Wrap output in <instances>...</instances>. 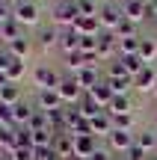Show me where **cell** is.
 <instances>
[{
  "label": "cell",
  "mask_w": 157,
  "mask_h": 160,
  "mask_svg": "<svg viewBox=\"0 0 157 160\" xmlns=\"http://www.w3.org/2000/svg\"><path fill=\"white\" fill-rule=\"evenodd\" d=\"M80 18L77 12V0H56L53 3V27H74V21Z\"/></svg>",
  "instance_id": "6da1fadb"
},
{
  "label": "cell",
  "mask_w": 157,
  "mask_h": 160,
  "mask_svg": "<svg viewBox=\"0 0 157 160\" xmlns=\"http://www.w3.org/2000/svg\"><path fill=\"white\" fill-rule=\"evenodd\" d=\"M107 83H110V89L116 92V95H128L130 86H134V77L122 68V62H113L110 65V74H107Z\"/></svg>",
  "instance_id": "7a4b0ae2"
},
{
  "label": "cell",
  "mask_w": 157,
  "mask_h": 160,
  "mask_svg": "<svg viewBox=\"0 0 157 160\" xmlns=\"http://www.w3.org/2000/svg\"><path fill=\"white\" fill-rule=\"evenodd\" d=\"M56 92H59V98H62L65 107H77V104H80V98L86 95L74 77H62V80H59V86H56Z\"/></svg>",
  "instance_id": "3957f363"
},
{
  "label": "cell",
  "mask_w": 157,
  "mask_h": 160,
  "mask_svg": "<svg viewBox=\"0 0 157 160\" xmlns=\"http://www.w3.org/2000/svg\"><path fill=\"white\" fill-rule=\"evenodd\" d=\"M125 12H122V3H104L98 9V21H101V30H107V33H113V30L122 24Z\"/></svg>",
  "instance_id": "277c9868"
},
{
  "label": "cell",
  "mask_w": 157,
  "mask_h": 160,
  "mask_svg": "<svg viewBox=\"0 0 157 160\" xmlns=\"http://www.w3.org/2000/svg\"><path fill=\"white\" fill-rule=\"evenodd\" d=\"M12 18H15L21 27H30V24H39V6L33 3V0H24V3H18L15 9H12Z\"/></svg>",
  "instance_id": "5b68a950"
},
{
  "label": "cell",
  "mask_w": 157,
  "mask_h": 160,
  "mask_svg": "<svg viewBox=\"0 0 157 160\" xmlns=\"http://www.w3.org/2000/svg\"><path fill=\"white\" fill-rule=\"evenodd\" d=\"M33 80H36V86H39V89H56L62 77H59L56 71L51 68V65H45V62H42V65H36V71H33Z\"/></svg>",
  "instance_id": "8992f818"
},
{
  "label": "cell",
  "mask_w": 157,
  "mask_h": 160,
  "mask_svg": "<svg viewBox=\"0 0 157 160\" xmlns=\"http://www.w3.org/2000/svg\"><path fill=\"white\" fill-rule=\"evenodd\" d=\"M107 142H110V148H113V151H119V154H128V151L134 148L136 137H134L130 131H116V128H113V133L107 137Z\"/></svg>",
  "instance_id": "52a82bcc"
},
{
  "label": "cell",
  "mask_w": 157,
  "mask_h": 160,
  "mask_svg": "<svg viewBox=\"0 0 157 160\" xmlns=\"http://www.w3.org/2000/svg\"><path fill=\"white\" fill-rule=\"evenodd\" d=\"M62 98L56 89H39V110L42 113H53V110H62Z\"/></svg>",
  "instance_id": "ba28073f"
},
{
  "label": "cell",
  "mask_w": 157,
  "mask_h": 160,
  "mask_svg": "<svg viewBox=\"0 0 157 160\" xmlns=\"http://www.w3.org/2000/svg\"><path fill=\"white\" fill-rule=\"evenodd\" d=\"M110 57H119V39L104 30L98 36V59H110Z\"/></svg>",
  "instance_id": "9c48e42d"
},
{
  "label": "cell",
  "mask_w": 157,
  "mask_h": 160,
  "mask_svg": "<svg viewBox=\"0 0 157 160\" xmlns=\"http://www.w3.org/2000/svg\"><path fill=\"white\" fill-rule=\"evenodd\" d=\"M95 137L92 133H83V137H74V160H89L95 154Z\"/></svg>",
  "instance_id": "30bf717a"
},
{
  "label": "cell",
  "mask_w": 157,
  "mask_h": 160,
  "mask_svg": "<svg viewBox=\"0 0 157 160\" xmlns=\"http://www.w3.org/2000/svg\"><path fill=\"white\" fill-rule=\"evenodd\" d=\"M51 148L56 151V157H71L74 160V137L71 133H53Z\"/></svg>",
  "instance_id": "8fae6325"
},
{
  "label": "cell",
  "mask_w": 157,
  "mask_h": 160,
  "mask_svg": "<svg viewBox=\"0 0 157 160\" xmlns=\"http://www.w3.org/2000/svg\"><path fill=\"white\" fill-rule=\"evenodd\" d=\"M59 48H62L65 57H68V53H74V51H80V33H77L74 27L59 30Z\"/></svg>",
  "instance_id": "7c38bea8"
},
{
  "label": "cell",
  "mask_w": 157,
  "mask_h": 160,
  "mask_svg": "<svg viewBox=\"0 0 157 160\" xmlns=\"http://www.w3.org/2000/svg\"><path fill=\"white\" fill-rule=\"evenodd\" d=\"M89 128H92V137H110L113 133V116L104 110V113H98L89 122Z\"/></svg>",
  "instance_id": "4fadbf2b"
},
{
  "label": "cell",
  "mask_w": 157,
  "mask_h": 160,
  "mask_svg": "<svg viewBox=\"0 0 157 160\" xmlns=\"http://www.w3.org/2000/svg\"><path fill=\"white\" fill-rule=\"evenodd\" d=\"M122 12H125V18L134 21V24L145 21V0H125V3H122Z\"/></svg>",
  "instance_id": "5bb4252c"
},
{
  "label": "cell",
  "mask_w": 157,
  "mask_h": 160,
  "mask_svg": "<svg viewBox=\"0 0 157 160\" xmlns=\"http://www.w3.org/2000/svg\"><path fill=\"white\" fill-rule=\"evenodd\" d=\"M89 95L95 98V104H98L101 110H107V107H110V104H113V98H116V92L110 89V83H107V80H101V83L95 86V89L89 92Z\"/></svg>",
  "instance_id": "9a60e30c"
},
{
  "label": "cell",
  "mask_w": 157,
  "mask_h": 160,
  "mask_svg": "<svg viewBox=\"0 0 157 160\" xmlns=\"http://www.w3.org/2000/svg\"><path fill=\"white\" fill-rule=\"evenodd\" d=\"M134 86H136L140 92H154V86H157V71L151 68V65H145V68L134 77Z\"/></svg>",
  "instance_id": "2e32d148"
},
{
  "label": "cell",
  "mask_w": 157,
  "mask_h": 160,
  "mask_svg": "<svg viewBox=\"0 0 157 160\" xmlns=\"http://www.w3.org/2000/svg\"><path fill=\"white\" fill-rule=\"evenodd\" d=\"M74 30H77L80 36H101V33H104L98 18H86V15H80V18L74 21Z\"/></svg>",
  "instance_id": "e0dca14e"
},
{
  "label": "cell",
  "mask_w": 157,
  "mask_h": 160,
  "mask_svg": "<svg viewBox=\"0 0 157 160\" xmlns=\"http://www.w3.org/2000/svg\"><path fill=\"white\" fill-rule=\"evenodd\" d=\"M74 80L80 83V89H83V92H92L95 86L101 83V77H98V68H92V65H89V68H83V71H77V74H74Z\"/></svg>",
  "instance_id": "ac0fdd59"
},
{
  "label": "cell",
  "mask_w": 157,
  "mask_h": 160,
  "mask_svg": "<svg viewBox=\"0 0 157 160\" xmlns=\"http://www.w3.org/2000/svg\"><path fill=\"white\" fill-rule=\"evenodd\" d=\"M33 113H36V110L30 107L27 101H18L15 107H12V119H15V125H18V128H27V125H30V119H33Z\"/></svg>",
  "instance_id": "d6986e66"
},
{
  "label": "cell",
  "mask_w": 157,
  "mask_h": 160,
  "mask_svg": "<svg viewBox=\"0 0 157 160\" xmlns=\"http://www.w3.org/2000/svg\"><path fill=\"white\" fill-rule=\"evenodd\" d=\"M140 59H142L145 65H151L154 59H157V39L142 36V42H140Z\"/></svg>",
  "instance_id": "ffe728a7"
},
{
  "label": "cell",
  "mask_w": 157,
  "mask_h": 160,
  "mask_svg": "<svg viewBox=\"0 0 157 160\" xmlns=\"http://www.w3.org/2000/svg\"><path fill=\"white\" fill-rule=\"evenodd\" d=\"M77 110H80V116H83V119H89V122H92V119H95L98 113H104V110H101L98 104H95V98L89 95V92H86V95L80 98V104H77Z\"/></svg>",
  "instance_id": "44dd1931"
},
{
  "label": "cell",
  "mask_w": 157,
  "mask_h": 160,
  "mask_svg": "<svg viewBox=\"0 0 157 160\" xmlns=\"http://www.w3.org/2000/svg\"><path fill=\"white\" fill-rule=\"evenodd\" d=\"M21 24L15 21V18H9V21L6 24H0V39L6 42V45H9V42H15V39H21Z\"/></svg>",
  "instance_id": "7402d4cb"
},
{
  "label": "cell",
  "mask_w": 157,
  "mask_h": 160,
  "mask_svg": "<svg viewBox=\"0 0 157 160\" xmlns=\"http://www.w3.org/2000/svg\"><path fill=\"white\" fill-rule=\"evenodd\" d=\"M18 128H0V148L6 151V154H12V151L18 148Z\"/></svg>",
  "instance_id": "603a6c76"
},
{
  "label": "cell",
  "mask_w": 157,
  "mask_h": 160,
  "mask_svg": "<svg viewBox=\"0 0 157 160\" xmlns=\"http://www.w3.org/2000/svg\"><path fill=\"white\" fill-rule=\"evenodd\" d=\"M107 113L110 116H125V113H134V104H130L128 95H116L113 98V104L107 107Z\"/></svg>",
  "instance_id": "cb8c5ba5"
},
{
  "label": "cell",
  "mask_w": 157,
  "mask_h": 160,
  "mask_svg": "<svg viewBox=\"0 0 157 160\" xmlns=\"http://www.w3.org/2000/svg\"><path fill=\"white\" fill-rule=\"evenodd\" d=\"M36 39H39L42 48H53V45H59V27H53V24H51V27H42Z\"/></svg>",
  "instance_id": "d4e9b609"
},
{
  "label": "cell",
  "mask_w": 157,
  "mask_h": 160,
  "mask_svg": "<svg viewBox=\"0 0 157 160\" xmlns=\"http://www.w3.org/2000/svg\"><path fill=\"white\" fill-rule=\"evenodd\" d=\"M6 51H9L12 57H18V59H27V53H30V39H27V36H21V39L9 42V45H6Z\"/></svg>",
  "instance_id": "484cf974"
},
{
  "label": "cell",
  "mask_w": 157,
  "mask_h": 160,
  "mask_svg": "<svg viewBox=\"0 0 157 160\" xmlns=\"http://www.w3.org/2000/svg\"><path fill=\"white\" fill-rule=\"evenodd\" d=\"M140 42H142V36L122 39V42H119V57H136V53H140Z\"/></svg>",
  "instance_id": "4316f807"
},
{
  "label": "cell",
  "mask_w": 157,
  "mask_h": 160,
  "mask_svg": "<svg viewBox=\"0 0 157 160\" xmlns=\"http://www.w3.org/2000/svg\"><path fill=\"white\" fill-rule=\"evenodd\" d=\"M18 101H21V89H18L15 83H9V86H3V89H0V104H6V107H15Z\"/></svg>",
  "instance_id": "83f0119b"
},
{
  "label": "cell",
  "mask_w": 157,
  "mask_h": 160,
  "mask_svg": "<svg viewBox=\"0 0 157 160\" xmlns=\"http://www.w3.org/2000/svg\"><path fill=\"white\" fill-rule=\"evenodd\" d=\"M119 62H122V68L128 71L130 77H136V74H140L142 68H145V62L140 59V53H136V57H119Z\"/></svg>",
  "instance_id": "f1b7e54d"
},
{
  "label": "cell",
  "mask_w": 157,
  "mask_h": 160,
  "mask_svg": "<svg viewBox=\"0 0 157 160\" xmlns=\"http://www.w3.org/2000/svg\"><path fill=\"white\" fill-rule=\"evenodd\" d=\"M24 68H27V65H24V59H18V57H12V62L6 65V77H9V83H18V80L24 77Z\"/></svg>",
  "instance_id": "f546056e"
},
{
  "label": "cell",
  "mask_w": 157,
  "mask_h": 160,
  "mask_svg": "<svg viewBox=\"0 0 157 160\" xmlns=\"http://www.w3.org/2000/svg\"><path fill=\"white\" fill-rule=\"evenodd\" d=\"M136 145H140L145 154H151V151H157V133L154 131H142L140 137H136Z\"/></svg>",
  "instance_id": "4dcf8cb0"
},
{
  "label": "cell",
  "mask_w": 157,
  "mask_h": 160,
  "mask_svg": "<svg viewBox=\"0 0 157 160\" xmlns=\"http://www.w3.org/2000/svg\"><path fill=\"white\" fill-rule=\"evenodd\" d=\"M113 36H116V39L122 42V39H134V36H140V33H136V24H134V21L122 18V24H119V27L113 30Z\"/></svg>",
  "instance_id": "1f68e13d"
},
{
  "label": "cell",
  "mask_w": 157,
  "mask_h": 160,
  "mask_svg": "<svg viewBox=\"0 0 157 160\" xmlns=\"http://www.w3.org/2000/svg\"><path fill=\"white\" fill-rule=\"evenodd\" d=\"M30 131H51V128H47V113H42L39 107H36V113H33V119H30Z\"/></svg>",
  "instance_id": "d6a6232c"
},
{
  "label": "cell",
  "mask_w": 157,
  "mask_h": 160,
  "mask_svg": "<svg viewBox=\"0 0 157 160\" xmlns=\"http://www.w3.org/2000/svg\"><path fill=\"white\" fill-rule=\"evenodd\" d=\"M98 9L101 6L95 3V0H77V12L86 15V18H98Z\"/></svg>",
  "instance_id": "836d02e7"
},
{
  "label": "cell",
  "mask_w": 157,
  "mask_h": 160,
  "mask_svg": "<svg viewBox=\"0 0 157 160\" xmlns=\"http://www.w3.org/2000/svg\"><path fill=\"white\" fill-rule=\"evenodd\" d=\"M113 128H116V131H130V128H134V113L113 116Z\"/></svg>",
  "instance_id": "e575fe53"
},
{
  "label": "cell",
  "mask_w": 157,
  "mask_h": 160,
  "mask_svg": "<svg viewBox=\"0 0 157 160\" xmlns=\"http://www.w3.org/2000/svg\"><path fill=\"white\" fill-rule=\"evenodd\" d=\"M80 53H98V36H80Z\"/></svg>",
  "instance_id": "d590c367"
},
{
  "label": "cell",
  "mask_w": 157,
  "mask_h": 160,
  "mask_svg": "<svg viewBox=\"0 0 157 160\" xmlns=\"http://www.w3.org/2000/svg\"><path fill=\"white\" fill-rule=\"evenodd\" d=\"M9 160H36V151L33 148H24V145H18L15 151H12V154H6Z\"/></svg>",
  "instance_id": "8d00e7d4"
},
{
  "label": "cell",
  "mask_w": 157,
  "mask_h": 160,
  "mask_svg": "<svg viewBox=\"0 0 157 160\" xmlns=\"http://www.w3.org/2000/svg\"><path fill=\"white\" fill-rule=\"evenodd\" d=\"M125 157H128V160H145L148 154H145V151H142V148H140V145H136V142H134V148H130V151H128V154H125Z\"/></svg>",
  "instance_id": "74e56055"
},
{
  "label": "cell",
  "mask_w": 157,
  "mask_h": 160,
  "mask_svg": "<svg viewBox=\"0 0 157 160\" xmlns=\"http://www.w3.org/2000/svg\"><path fill=\"white\" fill-rule=\"evenodd\" d=\"M12 18V9H9V3L6 0H0V24H6Z\"/></svg>",
  "instance_id": "f35d334b"
},
{
  "label": "cell",
  "mask_w": 157,
  "mask_h": 160,
  "mask_svg": "<svg viewBox=\"0 0 157 160\" xmlns=\"http://www.w3.org/2000/svg\"><path fill=\"white\" fill-rule=\"evenodd\" d=\"M89 160H110V151H107V148H95V154Z\"/></svg>",
  "instance_id": "ab89813d"
},
{
  "label": "cell",
  "mask_w": 157,
  "mask_h": 160,
  "mask_svg": "<svg viewBox=\"0 0 157 160\" xmlns=\"http://www.w3.org/2000/svg\"><path fill=\"white\" fill-rule=\"evenodd\" d=\"M3 86H9V77H6V71H0V89Z\"/></svg>",
  "instance_id": "60d3db41"
},
{
  "label": "cell",
  "mask_w": 157,
  "mask_h": 160,
  "mask_svg": "<svg viewBox=\"0 0 157 160\" xmlns=\"http://www.w3.org/2000/svg\"><path fill=\"white\" fill-rule=\"evenodd\" d=\"M6 3H15V6H18V3H24V0H6Z\"/></svg>",
  "instance_id": "b9f144b4"
},
{
  "label": "cell",
  "mask_w": 157,
  "mask_h": 160,
  "mask_svg": "<svg viewBox=\"0 0 157 160\" xmlns=\"http://www.w3.org/2000/svg\"><path fill=\"white\" fill-rule=\"evenodd\" d=\"M145 160H157V157H154V154H148V157H145Z\"/></svg>",
  "instance_id": "7bdbcfd3"
},
{
  "label": "cell",
  "mask_w": 157,
  "mask_h": 160,
  "mask_svg": "<svg viewBox=\"0 0 157 160\" xmlns=\"http://www.w3.org/2000/svg\"><path fill=\"white\" fill-rule=\"evenodd\" d=\"M154 95H157V86H154Z\"/></svg>",
  "instance_id": "ee69618b"
},
{
  "label": "cell",
  "mask_w": 157,
  "mask_h": 160,
  "mask_svg": "<svg viewBox=\"0 0 157 160\" xmlns=\"http://www.w3.org/2000/svg\"><path fill=\"white\" fill-rule=\"evenodd\" d=\"M119 160H128V157H119Z\"/></svg>",
  "instance_id": "f6af8a7d"
},
{
  "label": "cell",
  "mask_w": 157,
  "mask_h": 160,
  "mask_svg": "<svg viewBox=\"0 0 157 160\" xmlns=\"http://www.w3.org/2000/svg\"><path fill=\"white\" fill-rule=\"evenodd\" d=\"M122 3H125V0H122Z\"/></svg>",
  "instance_id": "bcb514c9"
}]
</instances>
